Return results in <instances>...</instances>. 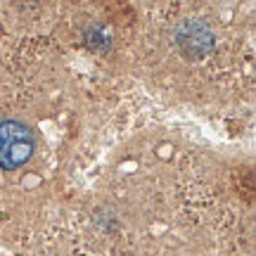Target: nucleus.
<instances>
[{
  "instance_id": "obj_1",
  "label": "nucleus",
  "mask_w": 256,
  "mask_h": 256,
  "mask_svg": "<svg viewBox=\"0 0 256 256\" xmlns=\"http://www.w3.org/2000/svg\"><path fill=\"white\" fill-rule=\"evenodd\" d=\"M34 150H36V138L26 124L14 119L0 121V166L17 168L26 164Z\"/></svg>"
}]
</instances>
